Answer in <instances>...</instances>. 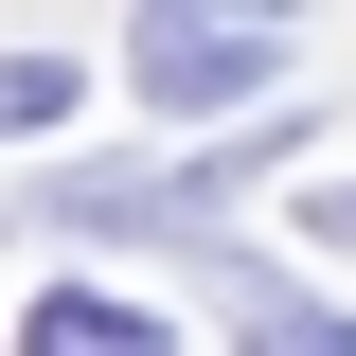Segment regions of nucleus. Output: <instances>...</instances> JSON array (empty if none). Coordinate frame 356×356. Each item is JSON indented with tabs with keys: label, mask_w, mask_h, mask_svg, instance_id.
<instances>
[{
	"label": "nucleus",
	"mask_w": 356,
	"mask_h": 356,
	"mask_svg": "<svg viewBox=\"0 0 356 356\" xmlns=\"http://www.w3.org/2000/svg\"><path fill=\"white\" fill-rule=\"evenodd\" d=\"M285 143H303V125H285V107H250L214 161H89V178H54V232H214L232 178H267Z\"/></svg>",
	"instance_id": "1"
},
{
	"label": "nucleus",
	"mask_w": 356,
	"mask_h": 356,
	"mask_svg": "<svg viewBox=\"0 0 356 356\" xmlns=\"http://www.w3.org/2000/svg\"><path fill=\"white\" fill-rule=\"evenodd\" d=\"M267 54H285V18H196V0H161L125 36V72L161 89V107H214V89H267Z\"/></svg>",
	"instance_id": "2"
},
{
	"label": "nucleus",
	"mask_w": 356,
	"mask_h": 356,
	"mask_svg": "<svg viewBox=\"0 0 356 356\" xmlns=\"http://www.w3.org/2000/svg\"><path fill=\"white\" fill-rule=\"evenodd\" d=\"M18 356H161V321H143V303H89V285H54V303L18 321Z\"/></svg>",
	"instance_id": "3"
},
{
	"label": "nucleus",
	"mask_w": 356,
	"mask_h": 356,
	"mask_svg": "<svg viewBox=\"0 0 356 356\" xmlns=\"http://www.w3.org/2000/svg\"><path fill=\"white\" fill-rule=\"evenodd\" d=\"M54 107H72V54H0V143L54 125Z\"/></svg>",
	"instance_id": "4"
},
{
	"label": "nucleus",
	"mask_w": 356,
	"mask_h": 356,
	"mask_svg": "<svg viewBox=\"0 0 356 356\" xmlns=\"http://www.w3.org/2000/svg\"><path fill=\"white\" fill-rule=\"evenodd\" d=\"M250 356H356V321H321V303H267V321H250Z\"/></svg>",
	"instance_id": "5"
},
{
	"label": "nucleus",
	"mask_w": 356,
	"mask_h": 356,
	"mask_svg": "<svg viewBox=\"0 0 356 356\" xmlns=\"http://www.w3.org/2000/svg\"><path fill=\"white\" fill-rule=\"evenodd\" d=\"M321 250H356V178H321Z\"/></svg>",
	"instance_id": "6"
}]
</instances>
